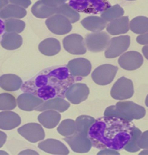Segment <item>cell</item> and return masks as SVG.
Wrapping results in <instances>:
<instances>
[{"label": "cell", "instance_id": "obj_1", "mask_svg": "<svg viewBox=\"0 0 148 155\" xmlns=\"http://www.w3.org/2000/svg\"><path fill=\"white\" fill-rule=\"evenodd\" d=\"M75 82V77L66 67H52L41 70L21 86L24 93H31L44 101L65 97L68 88Z\"/></svg>", "mask_w": 148, "mask_h": 155}, {"label": "cell", "instance_id": "obj_2", "mask_svg": "<svg viewBox=\"0 0 148 155\" xmlns=\"http://www.w3.org/2000/svg\"><path fill=\"white\" fill-rule=\"evenodd\" d=\"M133 127L129 122L104 116L96 120L89 129L87 136L96 148L122 150L130 139Z\"/></svg>", "mask_w": 148, "mask_h": 155}, {"label": "cell", "instance_id": "obj_3", "mask_svg": "<svg viewBox=\"0 0 148 155\" xmlns=\"http://www.w3.org/2000/svg\"><path fill=\"white\" fill-rule=\"evenodd\" d=\"M146 115L145 108L132 101H120L105 110L104 117H116L131 122L133 120L143 118Z\"/></svg>", "mask_w": 148, "mask_h": 155}, {"label": "cell", "instance_id": "obj_4", "mask_svg": "<svg viewBox=\"0 0 148 155\" xmlns=\"http://www.w3.org/2000/svg\"><path fill=\"white\" fill-rule=\"evenodd\" d=\"M68 4L77 12L87 14L101 13L111 6L108 0H69Z\"/></svg>", "mask_w": 148, "mask_h": 155}, {"label": "cell", "instance_id": "obj_5", "mask_svg": "<svg viewBox=\"0 0 148 155\" xmlns=\"http://www.w3.org/2000/svg\"><path fill=\"white\" fill-rule=\"evenodd\" d=\"M130 44L129 36H120L113 38L109 41L104 55L107 58H114L128 50Z\"/></svg>", "mask_w": 148, "mask_h": 155}, {"label": "cell", "instance_id": "obj_6", "mask_svg": "<svg viewBox=\"0 0 148 155\" xmlns=\"http://www.w3.org/2000/svg\"><path fill=\"white\" fill-rule=\"evenodd\" d=\"M133 93V84L130 79L122 77L114 84L111 89V96L115 100H124L131 98Z\"/></svg>", "mask_w": 148, "mask_h": 155}, {"label": "cell", "instance_id": "obj_7", "mask_svg": "<svg viewBox=\"0 0 148 155\" xmlns=\"http://www.w3.org/2000/svg\"><path fill=\"white\" fill-rule=\"evenodd\" d=\"M118 67L110 64H104L97 67L92 73L93 81L100 86H106L110 84L116 76Z\"/></svg>", "mask_w": 148, "mask_h": 155}, {"label": "cell", "instance_id": "obj_8", "mask_svg": "<svg viewBox=\"0 0 148 155\" xmlns=\"http://www.w3.org/2000/svg\"><path fill=\"white\" fill-rule=\"evenodd\" d=\"M48 29L56 35H64L69 33L72 29V23L65 16L54 14L46 20Z\"/></svg>", "mask_w": 148, "mask_h": 155}, {"label": "cell", "instance_id": "obj_9", "mask_svg": "<svg viewBox=\"0 0 148 155\" xmlns=\"http://www.w3.org/2000/svg\"><path fill=\"white\" fill-rule=\"evenodd\" d=\"M110 41V36L106 32H97L88 34L85 39L87 50L93 53L104 51Z\"/></svg>", "mask_w": 148, "mask_h": 155}, {"label": "cell", "instance_id": "obj_10", "mask_svg": "<svg viewBox=\"0 0 148 155\" xmlns=\"http://www.w3.org/2000/svg\"><path fill=\"white\" fill-rule=\"evenodd\" d=\"M63 140L75 153H86L89 152L92 147V143L88 136L79 132L65 137Z\"/></svg>", "mask_w": 148, "mask_h": 155}, {"label": "cell", "instance_id": "obj_11", "mask_svg": "<svg viewBox=\"0 0 148 155\" xmlns=\"http://www.w3.org/2000/svg\"><path fill=\"white\" fill-rule=\"evenodd\" d=\"M63 45L67 52L72 54H84L87 51L84 38L77 34H72L66 36L63 40Z\"/></svg>", "mask_w": 148, "mask_h": 155}, {"label": "cell", "instance_id": "obj_12", "mask_svg": "<svg viewBox=\"0 0 148 155\" xmlns=\"http://www.w3.org/2000/svg\"><path fill=\"white\" fill-rule=\"evenodd\" d=\"M20 134L28 141L36 143L43 140L45 137V132L42 126L36 123L27 124L17 130Z\"/></svg>", "mask_w": 148, "mask_h": 155}, {"label": "cell", "instance_id": "obj_13", "mask_svg": "<svg viewBox=\"0 0 148 155\" xmlns=\"http://www.w3.org/2000/svg\"><path fill=\"white\" fill-rule=\"evenodd\" d=\"M89 89L85 84L76 83L70 86L65 93V97L74 104H77L87 100Z\"/></svg>", "mask_w": 148, "mask_h": 155}, {"label": "cell", "instance_id": "obj_14", "mask_svg": "<svg viewBox=\"0 0 148 155\" xmlns=\"http://www.w3.org/2000/svg\"><path fill=\"white\" fill-rule=\"evenodd\" d=\"M143 56L137 51H128L122 54L118 59V64L122 68L129 70H137L142 66Z\"/></svg>", "mask_w": 148, "mask_h": 155}, {"label": "cell", "instance_id": "obj_15", "mask_svg": "<svg viewBox=\"0 0 148 155\" xmlns=\"http://www.w3.org/2000/svg\"><path fill=\"white\" fill-rule=\"evenodd\" d=\"M70 73L75 77H86L92 69L90 62L86 58H78L70 60L67 65Z\"/></svg>", "mask_w": 148, "mask_h": 155}, {"label": "cell", "instance_id": "obj_16", "mask_svg": "<svg viewBox=\"0 0 148 155\" xmlns=\"http://www.w3.org/2000/svg\"><path fill=\"white\" fill-rule=\"evenodd\" d=\"M38 147L49 154L63 155L69 154V150L67 146L60 140L54 139H48L39 143Z\"/></svg>", "mask_w": 148, "mask_h": 155}, {"label": "cell", "instance_id": "obj_17", "mask_svg": "<svg viewBox=\"0 0 148 155\" xmlns=\"http://www.w3.org/2000/svg\"><path fill=\"white\" fill-rule=\"evenodd\" d=\"M43 102V100L28 93H24L20 94L17 100L18 108L26 111L35 110V109Z\"/></svg>", "mask_w": 148, "mask_h": 155}, {"label": "cell", "instance_id": "obj_18", "mask_svg": "<svg viewBox=\"0 0 148 155\" xmlns=\"http://www.w3.org/2000/svg\"><path fill=\"white\" fill-rule=\"evenodd\" d=\"M70 103L62 97H54L46 100L38 107L35 110L37 111H44L52 110L59 112H64L70 107Z\"/></svg>", "mask_w": 148, "mask_h": 155}, {"label": "cell", "instance_id": "obj_19", "mask_svg": "<svg viewBox=\"0 0 148 155\" xmlns=\"http://www.w3.org/2000/svg\"><path fill=\"white\" fill-rule=\"evenodd\" d=\"M21 124V118L16 113L10 110L0 112V129L12 130Z\"/></svg>", "mask_w": 148, "mask_h": 155}, {"label": "cell", "instance_id": "obj_20", "mask_svg": "<svg viewBox=\"0 0 148 155\" xmlns=\"http://www.w3.org/2000/svg\"><path fill=\"white\" fill-rule=\"evenodd\" d=\"M129 29V18L127 16L112 20L107 25V32L113 36L125 34Z\"/></svg>", "mask_w": 148, "mask_h": 155}, {"label": "cell", "instance_id": "obj_21", "mask_svg": "<svg viewBox=\"0 0 148 155\" xmlns=\"http://www.w3.org/2000/svg\"><path fill=\"white\" fill-rule=\"evenodd\" d=\"M38 121L46 129H53L60 121L61 115L55 110H45L38 116Z\"/></svg>", "mask_w": 148, "mask_h": 155}, {"label": "cell", "instance_id": "obj_22", "mask_svg": "<svg viewBox=\"0 0 148 155\" xmlns=\"http://www.w3.org/2000/svg\"><path fill=\"white\" fill-rule=\"evenodd\" d=\"M22 85V80L15 74H5L0 77V87L6 91H15Z\"/></svg>", "mask_w": 148, "mask_h": 155}, {"label": "cell", "instance_id": "obj_23", "mask_svg": "<svg viewBox=\"0 0 148 155\" xmlns=\"http://www.w3.org/2000/svg\"><path fill=\"white\" fill-rule=\"evenodd\" d=\"M27 15V11L23 7L16 5H7L0 10V18L9 19L24 18Z\"/></svg>", "mask_w": 148, "mask_h": 155}, {"label": "cell", "instance_id": "obj_24", "mask_svg": "<svg viewBox=\"0 0 148 155\" xmlns=\"http://www.w3.org/2000/svg\"><path fill=\"white\" fill-rule=\"evenodd\" d=\"M23 39L20 34L15 32H6L2 38V46L8 50H15L22 46Z\"/></svg>", "mask_w": 148, "mask_h": 155}, {"label": "cell", "instance_id": "obj_25", "mask_svg": "<svg viewBox=\"0 0 148 155\" xmlns=\"http://www.w3.org/2000/svg\"><path fill=\"white\" fill-rule=\"evenodd\" d=\"M39 50L45 56H54L61 50L60 43L59 41L55 38H48L39 45Z\"/></svg>", "mask_w": 148, "mask_h": 155}, {"label": "cell", "instance_id": "obj_26", "mask_svg": "<svg viewBox=\"0 0 148 155\" xmlns=\"http://www.w3.org/2000/svg\"><path fill=\"white\" fill-rule=\"evenodd\" d=\"M81 23L86 29L93 32H101L107 25V21L97 16H89L84 18Z\"/></svg>", "mask_w": 148, "mask_h": 155}, {"label": "cell", "instance_id": "obj_27", "mask_svg": "<svg viewBox=\"0 0 148 155\" xmlns=\"http://www.w3.org/2000/svg\"><path fill=\"white\" fill-rule=\"evenodd\" d=\"M57 8H54L46 4L43 0H38L31 8L33 15L39 18H46L56 14Z\"/></svg>", "mask_w": 148, "mask_h": 155}, {"label": "cell", "instance_id": "obj_28", "mask_svg": "<svg viewBox=\"0 0 148 155\" xmlns=\"http://www.w3.org/2000/svg\"><path fill=\"white\" fill-rule=\"evenodd\" d=\"M130 29L135 34H143L148 32V18L139 16L133 18L129 23Z\"/></svg>", "mask_w": 148, "mask_h": 155}, {"label": "cell", "instance_id": "obj_29", "mask_svg": "<svg viewBox=\"0 0 148 155\" xmlns=\"http://www.w3.org/2000/svg\"><path fill=\"white\" fill-rule=\"evenodd\" d=\"M56 14H60L66 17L72 24L77 22L80 19V14L76 10L73 9L68 3H65L56 9Z\"/></svg>", "mask_w": 148, "mask_h": 155}, {"label": "cell", "instance_id": "obj_30", "mask_svg": "<svg viewBox=\"0 0 148 155\" xmlns=\"http://www.w3.org/2000/svg\"><path fill=\"white\" fill-rule=\"evenodd\" d=\"M124 10L119 5L110 6L101 13V17L107 22H111L123 15Z\"/></svg>", "mask_w": 148, "mask_h": 155}, {"label": "cell", "instance_id": "obj_31", "mask_svg": "<svg viewBox=\"0 0 148 155\" xmlns=\"http://www.w3.org/2000/svg\"><path fill=\"white\" fill-rule=\"evenodd\" d=\"M95 121L96 120L90 116L81 115L77 117L75 121L77 132H81L83 134L87 136L90 127Z\"/></svg>", "mask_w": 148, "mask_h": 155}, {"label": "cell", "instance_id": "obj_32", "mask_svg": "<svg viewBox=\"0 0 148 155\" xmlns=\"http://www.w3.org/2000/svg\"><path fill=\"white\" fill-rule=\"evenodd\" d=\"M142 132L139 129L134 126L131 130V137L129 141L124 147V150L130 153H136L140 150V147L138 146V140L141 136Z\"/></svg>", "mask_w": 148, "mask_h": 155}, {"label": "cell", "instance_id": "obj_33", "mask_svg": "<svg viewBox=\"0 0 148 155\" xmlns=\"http://www.w3.org/2000/svg\"><path fill=\"white\" fill-rule=\"evenodd\" d=\"M5 31L6 32H22L25 27L24 21L18 18H9L5 21Z\"/></svg>", "mask_w": 148, "mask_h": 155}, {"label": "cell", "instance_id": "obj_34", "mask_svg": "<svg viewBox=\"0 0 148 155\" xmlns=\"http://www.w3.org/2000/svg\"><path fill=\"white\" fill-rule=\"evenodd\" d=\"M57 131L63 136H72L77 132L75 122L72 119H66L62 121L57 128Z\"/></svg>", "mask_w": 148, "mask_h": 155}, {"label": "cell", "instance_id": "obj_35", "mask_svg": "<svg viewBox=\"0 0 148 155\" xmlns=\"http://www.w3.org/2000/svg\"><path fill=\"white\" fill-rule=\"evenodd\" d=\"M17 107L15 97L10 93L0 94V110L8 111L15 109Z\"/></svg>", "mask_w": 148, "mask_h": 155}, {"label": "cell", "instance_id": "obj_36", "mask_svg": "<svg viewBox=\"0 0 148 155\" xmlns=\"http://www.w3.org/2000/svg\"><path fill=\"white\" fill-rule=\"evenodd\" d=\"M138 146L140 149H148V130L145 131L140 136L138 140Z\"/></svg>", "mask_w": 148, "mask_h": 155}, {"label": "cell", "instance_id": "obj_37", "mask_svg": "<svg viewBox=\"0 0 148 155\" xmlns=\"http://www.w3.org/2000/svg\"><path fill=\"white\" fill-rule=\"evenodd\" d=\"M8 1L11 4L20 6L25 9L27 8L32 3L31 0H8Z\"/></svg>", "mask_w": 148, "mask_h": 155}, {"label": "cell", "instance_id": "obj_38", "mask_svg": "<svg viewBox=\"0 0 148 155\" xmlns=\"http://www.w3.org/2000/svg\"><path fill=\"white\" fill-rule=\"evenodd\" d=\"M136 41L140 45H148V32L143 34H140L137 38Z\"/></svg>", "mask_w": 148, "mask_h": 155}, {"label": "cell", "instance_id": "obj_39", "mask_svg": "<svg viewBox=\"0 0 148 155\" xmlns=\"http://www.w3.org/2000/svg\"><path fill=\"white\" fill-rule=\"evenodd\" d=\"M7 136L6 134L2 131H0V148L5 144L6 141Z\"/></svg>", "mask_w": 148, "mask_h": 155}, {"label": "cell", "instance_id": "obj_40", "mask_svg": "<svg viewBox=\"0 0 148 155\" xmlns=\"http://www.w3.org/2000/svg\"><path fill=\"white\" fill-rule=\"evenodd\" d=\"M119 154V153L117 152L116 151H114L113 150H104L101 151H100V153H98V154Z\"/></svg>", "mask_w": 148, "mask_h": 155}, {"label": "cell", "instance_id": "obj_41", "mask_svg": "<svg viewBox=\"0 0 148 155\" xmlns=\"http://www.w3.org/2000/svg\"><path fill=\"white\" fill-rule=\"evenodd\" d=\"M38 154V153L36 151H34L33 150H27L24 151H22L19 153V154Z\"/></svg>", "mask_w": 148, "mask_h": 155}, {"label": "cell", "instance_id": "obj_42", "mask_svg": "<svg viewBox=\"0 0 148 155\" xmlns=\"http://www.w3.org/2000/svg\"><path fill=\"white\" fill-rule=\"evenodd\" d=\"M142 51L143 53L144 54V56H145V58L148 60V45L147 46H145L142 49Z\"/></svg>", "mask_w": 148, "mask_h": 155}, {"label": "cell", "instance_id": "obj_43", "mask_svg": "<svg viewBox=\"0 0 148 155\" xmlns=\"http://www.w3.org/2000/svg\"><path fill=\"white\" fill-rule=\"evenodd\" d=\"M9 1L8 0H0V10L7 5H8Z\"/></svg>", "mask_w": 148, "mask_h": 155}, {"label": "cell", "instance_id": "obj_44", "mask_svg": "<svg viewBox=\"0 0 148 155\" xmlns=\"http://www.w3.org/2000/svg\"><path fill=\"white\" fill-rule=\"evenodd\" d=\"M5 31V24L3 20L0 18V34H2Z\"/></svg>", "mask_w": 148, "mask_h": 155}, {"label": "cell", "instance_id": "obj_45", "mask_svg": "<svg viewBox=\"0 0 148 155\" xmlns=\"http://www.w3.org/2000/svg\"><path fill=\"white\" fill-rule=\"evenodd\" d=\"M140 155H142V154H148V149H146L145 150H143L142 152H140L139 153Z\"/></svg>", "mask_w": 148, "mask_h": 155}, {"label": "cell", "instance_id": "obj_46", "mask_svg": "<svg viewBox=\"0 0 148 155\" xmlns=\"http://www.w3.org/2000/svg\"><path fill=\"white\" fill-rule=\"evenodd\" d=\"M145 104H146V105L147 106V107H148V94H147V96H146V100H145Z\"/></svg>", "mask_w": 148, "mask_h": 155}, {"label": "cell", "instance_id": "obj_47", "mask_svg": "<svg viewBox=\"0 0 148 155\" xmlns=\"http://www.w3.org/2000/svg\"><path fill=\"white\" fill-rule=\"evenodd\" d=\"M8 154V153H6L5 151H0V154Z\"/></svg>", "mask_w": 148, "mask_h": 155}, {"label": "cell", "instance_id": "obj_48", "mask_svg": "<svg viewBox=\"0 0 148 155\" xmlns=\"http://www.w3.org/2000/svg\"><path fill=\"white\" fill-rule=\"evenodd\" d=\"M128 1H135V0H128Z\"/></svg>", "mask_w": 148, "mask_h": 155}]
</instances>
